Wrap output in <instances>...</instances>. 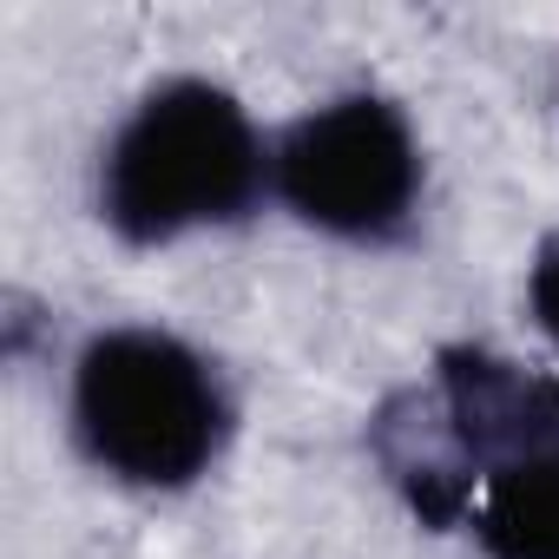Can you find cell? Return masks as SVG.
Returning <instances> with one entry per match:
<instances>
[{
    "label": "cell",
    "mask_w": 559,
    "mask_h": 559,
    "mask_svg": "<svg viewBox=\"0 0 559 559\" xmlns=\"http://www.w3.org/2000/svg\"><path fill=\"white\" fill-rule=\"evenodd\" d=\"M526 317H533V330L559 349V230L533 250V263H526Z\"/></svg>",
    "instance_id": "5b68a950"
},
{
    "label": "cell",
    "mask_w": 559,
    "mask_h": 559,
    "mask_svg": "<svg viewBox=\"0 0 559 559\" xmlns=\"http://www.w3.org/2000/svg\"><path fill=\"white\" fill-rule=\"evenodd\" d=\"M263 198H276V139L257 132L250 106L230 86L198 73L139 93L112 126L93 178L106 230L139 250L230 230Z\"/></svg>",
    "instance_id": "6da1fadb"
},
{
    "label": "cell",
    "mask_w": 559,
    "mask_h": 559,
    "mask_svg": "<svg viewBox=\"0 0 559 559\" xmlns=\"http://www.w3.org/2000/svg\"><path fill=\"white\" fill-rule=\"evenodd\" d=\"M428 158L408 112L382 93H336L276 132V198L336 243L382 250L415 230Z\"/></svg>",
    "instance_id": "3957f363"
},
{
    "label": "cell",
    "mask_w": 559,
    "mask_h": 559,
    "mask_svg": "<svg viewBox=\"0 0 559 559\" xmlns=\"http://www.w3.org/2000/svg\"><path fill=\"white\" fill-rule=\"evenodd\" d=\"M67 428L106 480L132 493H185L224 461L237 402L198 343L158 323H119L80 343Z\"/></svg>",
    "instance_id": "7a4b0ae2"
},
{
    "label": "cell",
    "mask_w": 559,
    "mask_h": 559,
    "mask_svg": "<svg viewBox=\"0 0 559 559\" xmlns=\"http://www.w3.org/2000/svg\"><path fill=\"white\" fill-rule=\"evenodd\" d=\"M448 382L487 415L513 421L487 467L461 480V520L487 559H559V376L448 369Z\"/></svg>",
    "instance_id": "277c9868"
}]
</instances>
